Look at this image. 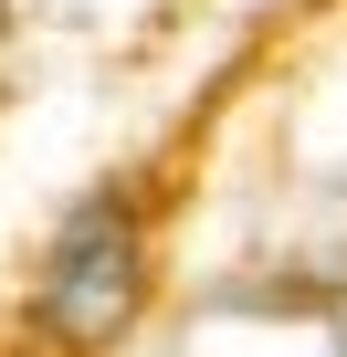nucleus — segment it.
<instances>
[{"mask_svg":"<svg viewBox=\"0 0 347 357\" xmlns=\"http://www.w3.org/2000/svg\"><path fill=\"white\" fill-rule=\"evenodd\" d=\"M126 315H137V221H126V200H84L53 242L43 326H64L74 347H105Z\"/></svg>","mask_w":347,"mask_h":357,"instance_id":"nucleus-1","label":"nucleus"}]
</instances>
